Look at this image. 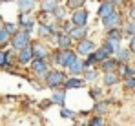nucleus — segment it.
Instances as JSON below:
<instances>
[{
  "label": "nucleus",
  "instance_id": "nucleus-10",
  "mask_svg": "<svg viewBox=\"0 0 135 126\" xmlns=\"http://www.w3.org/2000/svg\"><path fill=\"white\" fill-rule=\"evenodd\" d=\"M33 53H35L37 59H46L47 57V49H46L42 44H35L33 46Z\"/></svg>",
  "mask_w": 135,
  "mask_h": 126
},
{
  "label": "nucleus",
  "instance_id": "nucleus-22",
  "mask_svg": "<svg viewBox=\"0 0 135 126\" xmlns=\"http://www.w3.org/2000/svg\"><path fill=\"white\" fill-rule=\"evenodd\" d=\"M115 81H117L115 73H112V71H110V73H106V77H104V82H106V84H113Z\"/></svg>",
  "mask_w": 135,
  "mask_h": 126
},
{
  "label": "nucleus",
  "instance_id": "nucleus-17",
  "mask_svg": "<svg viewBox=\"0 0 135 126\" xmlns=\"http://www.w3.org/2000/svg\"><path fill=\"white\" fill-rule=\"evenodd\" d=\"M82 84L84 82H82L80 79H69V81L66 82V88H80Z\"/></svg>",
  "mask_w": 135,
  "mask_h": 126
},
{
  "label": "nucleus",
  "instance_id": "nucleus-18",
  "mask_svg": "<svg viewBox=\"0 0 135 126\" xmlns=\"http://www.w3.org/2000/svg\"><path fill=\"white\" fill-rule=\"evenodd\" d=\"M108 39H112V40H120V33H119V29L112 27L110 33H108Z\"/></svg>",
  "mask_w": 135,
  "mask_h": 126
},
{
  "label": "nucleus",
  "instance_id": "nucleus-27",
  "mask_svg": "<svg viewBox=\"0 0 135 126\" xmlns=\"http://www.w3.org/2000/svg\"><path fill=\"white\" fill-rule=\"evenodd\" d=\"M90 124L91 126H100V124H104V121H102L100 117H95V119H91V121H90Z\"/></svg>",
  "mask_w": 135,
  "mask_h": 126
},
{
  "label": "nucleus",
  "instance_id": "nucleus-35",
  "mask_svg": "<svg viewBox=\"0 0 135 126\" xmlns=\"http://www.w3.org/2000/svg\"><path fill=\"white\" fill-rule=\"evenodd\" d=\"M130 49L135 51V35H133V39H132V42H130Z\"/></svg>",
  "mask_w": 135,
  "mask_h": 126
},
{
  "label": "nucleus",
  "instance_id": "nucleus-20",
  "mask_svg": "<svg viewBox=\"0 0 135 126\" xmlns=\"http://www.w3.org/2000/svg\"><path fill=\"white\" fill-rule=\"evenodd\" d=\"M7 39H9V31H7L6 27H2V29H0V44H4Z\"/></svg>",
  "mask_w": 135,
  "mask_h": 126
},
{
  "label": "nucleus",
  "instance_id": "nucleus-33",
  "mask_svg": "<svg viewBox=\"0 0 135 126\" xmlns=\"http://www.w3.org/2000/svg\"><path fill=\"white\" fill-rule=\"evenodd\" d=\"M55 13H57V18H62V15H64V9H59V7H55Z\"/></svg>",
  "mask_w": 135,
  "mask_h": 126
},
{
  "label": "nucleus",
  "instance_id": "nucleus-21",
  "mask_svg": "<svg viewBox=\"0 0 135 126\" xmlns=\"http://www.w3.org/2000/svg\"><path fill=\"white\" fill-rule=\"evenodd\" d=\"M119 71H120L122 75H126V77H132V75H133V69H130L128 66H120V68H119Z\"/></svg>",
  "mask_w": 135,
  "mask_h": 126
},
{
  "label": "nucleus",
  "instance_id": "nucleus-13",
  "mask_svg": "<svg viewBox=\"0 0 135 126\" xmlns=\"http://www.w3.org/2000/svg\"><path fill=\"white\" fill-rule=\"evenodd\" d=\"M55 7H57V2L55 0H44L42 2V9H44L46 13L47 11H55Z\"/></svg>",
  "mask_w": 135,
  "mask_h": 126
},
{
  "label": "nucleus",
  "instance_id": "nucleus-36",
  "mask_svg": "<svg viewBox=\"0 0 135 126\" xmlns=\"http://www.w3.org/2000/svg\"><path fill=\"white\" fill-rule=\"evenodd\" d=\"M130 17H132V20H135V6L130 9Z\"/></svg>",
  "mask_w": 135,
  "mask_h": 126
},
{
  "label": "nucleus",
  "instance_id": "nucleus-32",
  "mask_svg": "<svg viewBox=\"0 0 135 126\" xmlns=\"http://www.w3.org/2000/svg\"><path fill=\"white\" fill-rule=\"evenodd\" d=\"M86 79H88V81H95V79H97V73H95V71H90V73L86 75Z\"/></svg>",
  "mask_w": 135,
  "mask_h": 126
},
{
  "label": "nucleus",
  "instance_id": "nucleus-30",
  "mask_svg": "<svg viewBox=\"0 0 135 126\" xmlns=\"http://www.w3.org/2000/svg\"><path fill=\"white\" fill-rule=\"evenodd\" d=\"M4 27H6V29H7V31H9V33H13V31H15V29H17V26H15V24H6V26H4Z\"/></svg>",
  "mask_w": 135,
  "mask_h": 126
},
{
  "label": "nucleus",
  "instance_id": "nucleus-25",
  "mask_svg": "<svg viewBox=\"0 0 135 126\" xmlns=\"http://www.w3.org/2000/svg\"><path fill=\"white\" fill-rule=\"evenodd\" d=\"M126 31H128L130 35H135V22H133V20L126 24Z\"/></svg>",
  "mask_w": 135,
  "mask_h": 126
},
{
  "label": "nucleus",
  "instance_id": "nucleus-31",
  "mask_svg": "<svg viewBox=\"0 0 135 126\" xmlns=\"http://www.w3.org/2000/svg\"><path fill=\"white\" fill-rule=\"evenodd\" d=\"M126 88H135V79H132V77H130V79L126 81Z\"/></svg>",
  "mask_w": 135,
  "mask_h": 126
},
{
  "label": "nucleus",
  "instance_id": "nucleus-28",
  "mask_svg": "<svg viewBox=\"0 0 135 126\" xmlns=\"http://www.w3.org/2000/svg\"><path fill=\"white\" fill-rule=\"evenodd\" d=\"M115 66H117V62H113V60H106V62H104V68H106L108 71H112Z\"/></svg>",
  "mask_w": 135,
  "mask_h": 126
},
{
  "label": "nucleus",
  "instance_id": "nucleus-6",
  "mask_svg": "<svg viewBox=\"0 0 135 126\" xmlns=\"http://www.w3.org/2000/svg\"><path fill=\"white\" fill-rule=\"evenodd\" d=\"M102 22H104L106 27H115V26H119V22H120V15L113 11V13H110L108 17H104Z\"/></svg>",
  "mask_w": 135,
  "mask_h": 126
},
{
  "label": "nucleus",
  "instance_id": "nucleus-8",
  "mask_svg": "<svg viewBox=\"0 0 135 126\" xmlns=\"http://www.w3.org/2000/svg\"><path fill=\"white\" fill-rule=\"evenodd\" d=\"M93 48H95V44L91 40H80V44H79V48H77V51L79 53H82V55H88V53H91L93 51Z\"/></svg>",
  "mask_w": 135,
  "mask_h": 126
},
{
  "label": "nucleus",
  "instance_id": "nucleus-3",
  "mask_svg": "<svg viewBox=\"0 0 135 126\" xmlns=\"http://www.w3.org/2000/svg\"><path fill=\"white\" fill-rule=\"evenodd\" d=\"M46 82L49 84V86H59V84L64 82V75L60 71H51V73L46 75Z\"/></svg>",
  "mask_w": 135,
  "mask_h": 126
},
{
  "label": "nucleus",
  "instance_id": "nucleus-38",
  "mask_svg": "<svg viewBox=\"0 0 135 126\" xmlns=\"http://www.w3.org/2000/svg\"><path fill=\"white\" fill-rule=\"evenodd\" d=\"M0 2H7V0H0Z\"/></svg>",
  "mask_w": 135,
  "mask_h": 126
},
{
  "label": "nucleus",
  "instance_id": "nucleus-4",
  "mask_svg": "<svg viewBox=\"0 0 135 126\" xmlns=\"http://www.w3.org/2000/svg\"><path fill=\"white\" fill-rule=\"evenodd\" d=\"M31 68H33V71L38 73V75H47V66H46L44 59H37V57H35V60L31 62Z\"/></svg>",
  "mask_w": 135,
  "mask_h": 126
},
{
  "label": "nucleus",
  "instance_id": "nucleus-26",
  "mask_svg": "<svg viewBox=\"0 0 135 126\" xmlns=\"http://www.w3.org/2000/svg\"><path fill=\"white\" fill-rule=\"evenodd\" d=\"M38 33H40V35H49V33H51V27H49V26H40V27H38Z\"/></svg>",
  "mask_w": 135,
  "mask_h": 126
},
{
  "label": "nucleus",
  "instance_id": "nucleus-37",
  "mask_svg": "<svg viewBox=\"0 0 135 126\" xmlns=\"http://www.w3.org/2000/svg\"><path fill=\"white\" fill-rule=\"evenodd\" d=\"M113 4H117V2H124V0H112Z\"/></svg>",
  "mask_w": 135,
  "mask_h": 126
},
{
  "label": "nucleus",
  "instance_id": "nucleus-5",
  "mask_svg": "<svg viewBox=\"0 0 135 126\" xmlns=\"http://www.w3.org/2000/svg\"><path fill=\"white\" fill-rule=\"evenodd\" d=\"M33 57H35V53H33V48H31V46H26V48H22V49H20V53H18V60H20L22 64L29 62Z\"/></svg>",
  "mask_w": 135,
  "mask_h": 126
},
{
  "label": "nucleus",
  "instance_id": "nucleus-23",
  "mask_svg": "<svg viewBox=\"0 0 135 126\" xmlns=\"http://www.w3.org/2000/svg\"><path fill=\"white\" fill-rule=\"evenodd\" d=\"M82 4H84V0H68V6L73 7V9H75V7H80Z\"/></svg>",
  "mask_w": 135,
  "mask_h": 126
},
{
  "label": "nucleus",
  "instance_id": "nucleus-24",
  "mask_svg": "<svg viewBox=\"0 0 135 126\" xmlns=\"http://www.w3.org/2000/svg\"><path fill=\"white\" fill-rule=\"evenodd\" d=\"M117 57L120 60H128V51L126 49H117Z\"/></svg>",
  "mask_w": 135,
  "mask_h": 126
},
{
  "label": "nucleus",
  "instance_id": "nucleus-7",
  "mask_svg": "<svg viewBox=\"0 0 135 126\" xmlns=\"http://www.w3.org/2000/svg\"><path fill=\"white\" fill-rule=\"evenodd\" d=\"M86 20H88V13H86V11H75L73 17H71L73 26H84Z\"/></svg>",
  "mask_w": 135,
  "mask_h": 126
},
{
  "label": "nucleus",
  "instance_id": "nucleus-11",
  "mask_svg": "<svg viewBox=\"0 0 135 126\" xmlns=\"http://www.w3.org/2000/svg\"><path fill=\"white\" fill-rule=\"evenodd\" d=\"M84 35H86V29H84V26H75V27L71 29V37H73V39H79V40H82V39H84Z\"/></svg>",
  "mask_w": 135,
  "mask_h": 126
},
{
  "label": "nucleus",
  "instance_id": "nucleus-12",
  "mask_svg": "<svg viewBox=\"0 0 135 126\" xmlns=\"http://www.w3.org/2000/svg\"><path fill=\"white\" fill-rule=\"evenodd\" d=\"M35 2H37V0H18V7H20L22 11H29V9L35 7Z\"/></svg>",
  "mask_w": 135,
  "mask_h": 126
},
{
  "label": "nucleus",
  "instance_id": "nucleus-15",
  "mask_svg": "<svg viewBox=\"0 0 135 126\" xmlns=\"http://www.w3.org/2000/svg\"><path fill=\"white\" fill-rule=\"evenodd\" d=\"M64 97H66L64 91H55V95H53V102L62 106V104H64Z\"/></svg>",
  "mask_w": 135,
  "mask_h": 126
},
{
  "label": "nucleus",
  "instance_id": "nucleus-34",
  "mask_svg": "<svg viewBox=\"0 0 135 126\" xmlns=\"http://www.w3.org/2000/svg\"><path fill=\"white\" fill-rule=\"evenodd\" d=\"M60 113H62V117H71V115H73V113H71L69 110H62Z\"/></svg>",
  "mask_w": 135,
  "mask_h": 126
},
{
  "label": "nucleus",
  "instance_id": "nucleus-16",
  "mask_svg": "<svg viewBox=\"0 0 135 126\" xmlns=\"http://www.w3.org/2000/svg\"><path fill=\"white\" fill-rule=\"evenodd\" d=\"M82 68H84V66H82V62H80V60H75V62L69 64V69H71L75 75H77V73H80V71H82Z\"/></svg>",
  "mask_w": 135,
  "mask_h": 126
},
{
  "label": "nucleus",
  "instance_id": "nucleus-2",
  "mask_svg": "<svg viewBox=\"0 0 135 126\" xmlns=\"http://www.w3.org/2000/svg\"><path fill=\"white\" fill-rule=\"evenodd\" d=\"M75 60H77V57H75V53L69 51V49H62V51L57 55V62L60 64V66H68V68H69V64L75 62Z\"/></svg>",
  "mask_w": 135,
  "mask_h": 126
},
{
  "label": "nucleus",
  "instance_id": "nucleus-19",
  "mask_svg": "<svg viewBox=\"0 0 135 126\" xmlns=\"http://www.w3.org/2000/svg\"><path fill=\"white\" fill-rule=\"evenodd\" d=\"M95 57H97V60H106V57H108V51L102 48V49L95 51Z\"/></svg>",
  "mask_w": 135,
  "mask_h": 126
},
{
  "label": "nucleus",
  "instance_id": "nucleus-1",
  "mask_svg": "<svg viewBox=\"0 0 135 126\" xmlns=\"http://www.w3.org/2000/svg\"><path fill=\"white\" fill-rule=\"evenodd\" d=\"M26 46H29V31H18L13 37V48L15 49H22Z\"/></svg>",
  "mask_w": 135,
  "mask_h": 126
},
{
  "label": "nucleus",
  "instance_id": "nucleus-29",
  "mask_svg": "<svg viewBox=\"0 0 135 126\" xmlns=\"http://www.w3.org/2000/svg\"><path fill=\"white\" fill-rule=\"evenodd\" d=\"M6 62H7V53L0 51V66H6Z\"/></svg>",
  "mask_w": 135,
  "mask_h": 126
},
{
  "label": "nucleus",
  "instance_id": "nucleus-9",
  "mask_svg": "<svg viewBox=\"0 0 135 126\" xmlns=\"http://www.w3.org/2000/svg\"><path fill=\"white\" fill-rule=\"evenodd\" d=\"M110 13H113V2H104V4L99 7V15H100V18L108 17Z\"/></svg>",
  "mask_w": 135,
  "mask_h": 126
},
{
  "label": "nucleus",
  "instance_id": "nucleus-14",
  "mask_svg": "<svg viewBox=\"0 0 135 126\" xmlns=\"http://www.w3.org/2000/svg\"><path fill=\"white\" fill-rule=\"evenodd\" d=\"M57 40H59V46H60V48L66 49L68 46H69V42H71V37H68V35H59Z\"/></svg>",
  "mask_w": 135,
  "mask_h": 126
}]
</instances>
